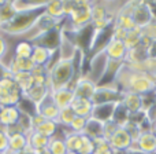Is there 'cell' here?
<instances>
[{
	"label": "cell",
	"instance_id": "6da1fadb",
	"mask_svg": "<svg viewBox=\"0 0 156 154\" xmlns=\"http://www.w3.org/2000/svg\"><path fill=\"white\" fill-rule=\"evenodd\" d=\"M78 77L76 62L73 59H58L48 69V87L51 91H56L60 88H73L77 83Z\"/></svg>",
	"mask_w": 156,
	"mask_h": 154
},
{
	"label": "cell",
	"instance_id": "7a4b0ae2",
	"mask_svg": "<svg viewBox=\"0 0 156 154\" xmlns=\"http://www.w3.org/2000/svg\"><path fill=\"white\" fill-rule=\"evenodd\" d=\"M44 13L43 10H25L16 11L8 24L0 26V32L3 35L11 36V37H21L23 33H26L33 26L37 18Z\"/></svg>",
	"mask_w": 156,
	"mask_h": 154
},
{
	"label": "cell",
	"instance_id": "3957f363",
	"mask_svg": "<svg viewBox=\"0 0 156 154\" xmlns=\"http://www.w3.org/2000/svg\"><path fill=\"white\" fill-rule=\"evenodd\" d=\"M86 58H88V69L83 73V77L89 78L92 83L99 85L101 83L103 77H104L105 72H107L110 58L107 57V54L104 51L96 52V54L90 55V57H86Z\"/></svg>",
	"mask_w": 156,
	"mask_h": 154
},
{
	"label": "cell",
	"instance_id": "277c9868",
	"mask_svg": "<svg viewBox=\"0 0 156 154\" xmlns=\"http://www.w3.org/2000/svg\"><path fill=\"white\" fill-rule=\"evenodd\" d=\"M23 96L12 76L0 78V106H16Z\"/></svg>",
	"mask_w": 156,
	"mask_h": 154
},
{
	"label": "cell",
	"instance_id": "5b68a950",
	"mask_svg": "<svg viewBox=\"0 0 156 154\" xmlns=\"http://www.w3.org/2000/svg\"><path fill=\"white\" fill-rule=\"evenodd\" d=\"M122 94L123 92L119 89V87L115 83L97 85L93 98H92V102H93V105H100V103H108V102H121Z\"/></svg>",
	"mask_w": 156,
	"mask_h": 154
},
{
	"label": "cell",
	"instance_id": "8992f818",
	"mask_svg": "<svg viewBox=\"0 0 156 154\" xmlns=\"http://www.w3.org/2000/svg\"><path fill=\"white\" fill-rule=\"evenodd\" d=\"M108 143L115 153H122L130 149L133 143V138L125 127H118L114 131L112 135L108 138Z\"/></svg>",
	"mask_w": 156,
	"mask_h": 154
},
{
	"label": "cell",
	"instance_id": "52a82bcc",
	"mask_svg": "<svg viewBox=\"0 0 156 154\" xmlns=\"http://www.w3.org/2000/svg\"><path fill=\"white\" fill-rule=\"evenodd\" d=\"M60 40H62V25L48 30V32H45L33 44L43 46V47H45V48L51 50V51H58V48H59V46H60Z\"/></svg>",
	"mask_w": 156,
	"mask_h": 154
},
{
	"label": "cell",
	"instance_id": "ba28073f",
	"mask_svg": "<svg viewBox=\"0 0 156 154\" xmlns=\"http://www.w3.org/2000/svg\"><path fill=\"white\" fill-rule=\"evenodd\" d=\"M119 102H108V103H100V105H93V109H92L90 117L97 121L103 122H110L112 121L114 113H115V109L118 106Z\"/></svg>",
	"mask_w": 156,
	"mask_h": 154
},
{
	"label": "cell",
	"instance_id": "9c48e42d",
	"mask_svg": "<svg viewBox=\"0 0 156 154\" xmlns=\"http://www.w3.org/2000/svg\"><path fill=\"white\" fill-rule=\"evenodd\" d=\"M127 51L129 50H127L125 41L116 37H114L104 50V52L110 58V61H118V62H125V59L127 57Z\"/></svg>",
	"mask_w": 156,
	"mask_h": 154
},
{
	"label": "cell",
	"instance_id": "30bf717a",
	"mask_svg": "<svg viewBox=\"0 0 156 154\" xmlns=\"http://www.w3.org/2000/svg\"><path fill=\"white\" fill-rule=\"evenodd\" d=\"M137 147V153L141 154H155L156 153V136L152 133V131L143 132L134 142Z\"/></svg>",
	"mask_w": 156,
	"mask_h": 154
},
{
	"label": "cell",
	"instance_id": "8fae6325",
	"mask_svg": "<svg viewBox=\"0 0 156 154\" xmlns=\"http://www.w3.org/2000/svg\"><path fill=\"white\" fill-rule=\"evenodd\" d=\"M60 109L55 105V102L52 100L51 92L49 95L45 98L44 100H41L40 103L37 105V114H40L43 118L45 120H52V121H56L58 116H59Z\"/></svg>",
	"mask_w": 156,
	"mask_h": 154
},
{
	"label": "cell",
	"instance_id": "7c38bea8",
	"mask_svg": "<svg viewBox=\"0 0 156 154\" xmlns=\"http://www.w3.org/2000/svg\"><path fill=\"white\" fill-rule=\"evenodd\" d=\"M21 111L16 106H2L0 107V127L7 130L14 125H16Z\"/></svg>",
	"mask_w": 156,
	"mask_h": 154
},
{
	"label": "cell",
	"instance_id": "4fadbf2b",
	"mask_svg": "<svg viewBox=\"0 0 156 154\" xmlns=\"http://www.w3.org/2000/svg\"><path fill=\"white\" fill-rule=\"evenodd\" d=\"M97 85L94 83H92L89 78L86 77H81L77 80V83L73 85V91L74 95L78 98H86V99H90L93 98L94 91H96Z\"/></svg>",
	"mask_w": 156,
	"mask_h": 154
},
{
	"label": "cell",
	"instance_id": "5bb4252c",
	"mask_svg": "<svg viewBox=\"0 0 156 154\" xmlns=\"http://www.w3.org/2000/svg\"><path fill=\"white\" fill-rule=\"evenodd\" d=\"M51 96H52V100L55 102V105L62 110V109L70 107L76 95H74L73 88L67 87V88H60V89H56V91H51Z\"/></svg>",
	"mask_w": 156,
	"mask_h": 154
},
{
	"label": "cell",
	"instance_id": "9a60e30c",
	"mask_svg": "<svg viewBox=\"0 0 156 154\" xmlns=\"http://www.w3.org/2000/svg\"><path fill=\"white\" fill-rule=\"evenodd\" d=\"M70 107H71V110L76 113V116L89 118L90 113H92V109H93V102H92L90 99H86V98L76 96Z\"/></svg>",
	"mask_w": 156,
	"mask_h": 154
},
{
	"label": "cell",
	"instance_id": "2e32d148",
	"mask_svg": "<svg viewBox=\"0 0 156 154\" xmlns=\"http://www.w3.org/2000/svg\"><path fill=\"white\" fill-rule=\"evenodd\" d=\"M82 135L90 138L92 141H97V139H100V138H104V124L94 118H92V117H89L88 121H86L85 130H83Z\"/></svg>",
	"mask_w": 156,
	"mask_h": 154
},
{
	"label": "cell",
	"instance_id": "e0dca14e",
	"mask_svg": "<svg viewBox=\"0 0 156 154\" xmlns=\"http://www.w3.org/2000/svg\"><path fill=\"white\" fill-rule=\"evenodd\" d=\"M48 142H49V139L47 138V136L41 135V133H38L37 131H34V130L27 135V146L40 154L45 153Z\"/></svg>",
	"mask_w": 156,
	"mask_h": 154
},
{
	"label": "cell",
	"instance_id": "ac0fdd59",
	"mask_svg": "<svg viewBox=\"0 0 156 154\" xmlns=\"http://www.w3.org/2000/svg\"><path fill=\"white\" fill-rule=\"evenodd\" d=\"M27 147V135L22 132L8 133V152L22 153Z\"/></svg>",
	"mask_w": 156,
	"mask_h": 154
},
{
	"label": "cell",
	"instance_id": "d6986e66",
	"mask_svg": "<svg viewBox=\"0 0 156 154\" xmlns=\"http://www.w3.org/2000/svg\"><path fill=\"white\" fill-rule=\"evenodd\" d=\"M49 92H51V89H49L48 84H34V85L23 95L29 98L32 102H34L36 105H38L41 100H44L48 96Z\"/></svg>",
	"mask_w": 156,
	"mask_h": 154
},
{
	"label": "cell",
	"instance_id": "ffe728a7",
	"mask_svg": "<svg viewBox=\"0 0 156 154\" xmlns=\"http://www.w3.org/2000/svg\"><path fill=\"white\" fill-rule=\"evenodd\" d=\"M121 103L132 114L141 111V95H138V94H134V92H123L122 94Z\"/></svg>",
	"mask_w": 156,
	"mask_h": 154
},
{
	"label": "cell",
	"instance_id": "44dd1931",
	"mask_svg": "<svg viewBox=\"0 0 156 154\" xmlns=\"http://www.w3.org/2000/svg\"><path fill=\"white\" fill-rule=\"evenodd\" d=\"M11 76L23 94H26L34 85V77H33L32 72H18V73H14Z\"/></svg>",
	"mask_w": 156,
	"mask_h": 154
},
{
	"label": "cell",
	"instance_id": "7402d4cb",
	"mask_svg": "<svg viewBox=\"0 0 156 154\" xmlns=\"http://www.w3.org/2000/svg\"><path fill=\"white\" fill-rule=\"evenodd\" d=\"M45 14H48L49 17L56 19H65L66 13H65V0H51L47 4V7L44 8Z\"/></svg>",
	"mask_w": 156,
	"mask_h": 154
},
{
	"label": "cell",
	"instance_id": "603a6c76",
	"mask_svg": "<svg viewBox=\"0 0 156 154\" xmlns=\"http://www.w3.org/2000/svg\"><path fill=\"white\" fill-rule=\"evenodd\" d=\"M34 68L36 65L33 63L32 58H14L8 70H10V74H14L18 72H32Z\"/></svg>",
	"mask_w": 156,
	"mask_h": 154
},
{
	"label": "cell",
	"instance_id": "cb8c5ba5",
	"mask_svg": "<svg viewBox=\"0 0 156 154\" xmlns=\"http://www.w3.org/2000/svg\"><path fill=\"white\" fill-rule=\"evenodd\" d=\"M51 0H16L14 3V7L16 11L25 10H43Z\"/></svg>",
	"mask_w": 156,
	"mask_h": 154
},
{
	"label": "cell",
	"instance_id": "d4e9b609",
	"mask_svg": "<svg viewBox=\"0 0 156 154\" xmlns=\"http://www.w3.org/2000/svg\"><path fill=\"white\" fill-rule=\"evenodd\" d=\"M114 26L116 29H121L123 32H130V30L137 29V25L134 24L133 18L130 17V14L127 13H119L118 15L115 17V21H114Z\"/></svg>",
	"mask_w": 156,
	"mask_h": 154
},
{
	"label": "cell",
	"instance_id": "484cf974",
	"mask_svg": "<svg viewBox=\"0 0 156 154\" xmlns=\"http://www.w3.org/2000/svg\"><path fill=\"white\" fill-rule=\"evenodd\" d=\"M15 39V44H14V55L15 58H30L33 52V43L27 40H22V39Z\"/></svg>",
	"mask_w": 156,
	"mask_h": 154
},
{
	"label": "cell",
	"instance_id": "4316f807",
	"mask_svg": "<svg viewBox=\"0 0 156 154\" xmlns=\"http://www.w3.org/2000/svg\"><path fill=\"white\" fill-rule=\"evenodd\" d=\"M45 153L48 154H66L67 153V147L65 143V138L63 136H52L48 142Z\"/></svg>",
	"mask_w": 156,
	"mask_h": 154
},
{
	"label": "cell",
	"instance_id": "83f0119b",
	"mask_svg": "<svg viewBox=\"0 0 156 154\" xmlns=\"http://www.w3.org/2000/svg\"><path fill=\"white\" fill-rule=\"evenodd\" d=\"M15 13H16V10L12 3L7 2L5 4L0 6V26L8 24L12 19V17L15 15Z\"/></svg>",
	"mask_w": 156,
	"mask_h": 154
},
{
	"label": "cell",
	"instance_id": "f1b7e54d",
	"mask_svg": "<svg viewBox=\"0 0 156 154\" xmlns=\"http://www.w3.org/2000/svg\"><path fill=\"white\" fill-rule=\"evenodd\" d=\"M74 118H76V113L71 110V107H66V109H62V110L59 111V116H58L56 122L59 127L69 128Z\"/></svg>",
	"mask_w": 156,
	"mask_h": 154
},
{
	"label": "cell",
	"instance_id": "f546056e",
	"mask_svg": "<svg viewBox=\"0 0 156 154\" xmlns=\"http://www.w3.org/2000/svg\"><path fill=\"white\" fill-rule=\"evenodd\" d=\"M86 121L88 118L85 117H80V116H76V118L73 120V122L70 124V131L71 132H76V133H82L83 130H85V125H86Z\"/></svg>",
	"mask_w": 156,
	"mask_h": 154
},
{
	"label": "cell",
	"instance_id": "4dcf8cb0",
	"mask_svg": "<svg viewBox=\"0 0 156 154\" xmlns=\"http://www.w3.org/2000/svg\"><path fill=\"white\" fill-rule=\"evenodd\" d=\"M141 29H143V35L145 39H148V40H151V41L156 40V19L155 18L152 19L148 25L141 28Z\"/></svg>",
	"mask_w": 156,
	"mask_h": 154
},
{
	"label": "cell",
	"instance_id": "1f68e13d",
	"mask_svg": "<svg viewBox=\"0 0 156 154\" xmlns=\"http://www.w3.org/2000/svg\"><path fill=\"white\" fill-rule=\"evenodd\" d=\"M93 152H94V141L82 135V145H81V149L78 154H93Z\"/></svg>",
	"mask_w": 156,
	"mask_h": 154
},
{
	"label": "cell",
	"instance_id": "d6a6232c",
	"mask_svg": "<svg viewBox=\"0 0 156 154\" xmlns=\"http://www.w3.org/2000/svg\"><path fill=\"white\" fill-rule=\"evenodd\" d=\"M8 152V133L4 128L0 127V154Z\"/></svg>",
	"mask_w": 156,
	"mask_h": 154
},
{
	"label": "cell",
	"instance_id": "836d02e7",
	"mask_svg": "<svg viewBox=\"0 0 156 154\" xmlns=\"http://www.w3.org/2000/svg\"><path fill=\"white\" fill-rule=\"evenodd\" d=\"M7 47H8L7 39H5V36L3 35L2 32H0V61H2V58L4 57L5 51H7Z\"/></svg>",
	"mask_w": 156,
	"mask_h": 154
},
{
	"label": "cell",
	"instance_id": "e575fe53",
	"mask_svg": "<svg viewBox=\"0 0 156 154\" xmlns=\"http://www.w3.org/2000/svg\"><path fill=\"white\" fill-rule=\"evenodd\" d=\"M147 57L149 59H156V40L149 43L148 48H147Z\"/></svg>",
	"mask_w": 156,
	"mask_h": 154
},
{
	"label": "cell",
	"instance_id": "d590c367",
	"mask_svg": "<svg viewBox=\"0 0 156 154\" xmlns=\"http://www.w3.org/2000/svg\"><path fill=\"white\" fill-rule=\"evenodd\" d=\"M111 2H114V0H92V3H103V4H108Z\"/></svg>",
	"mask_w": 156,
	"mask_h": 154
},
{
	"label": "cell",
	"instance_id": "8d00e7d4",
	"mask_svg": "<svg viewBox=\"0 0 156 154\" xmlns=\"http://www.w3.org/2000/svg\"><path fill=\"white\" fill-rule=\"evenodd\" d=\"M151 131H152V133H154V135L156 136V122H154V124H152V128H151Z\"/></svg>",
	"mask_w": 156,
	"mask_h": 154
},
{
	"label": "cell",
	"instance_id": "74e56055",
	"mask_svg": "<svg viewBox=\"0 0 156 154\" xmlns=\"http://www.w3.org/2000/svg\"><path fill=\"white\" fill-rule=\"evenodd\" d=\"M151 76L154 77V80H155V83H156V70H154V72H152V73H151Z\"/></svg>",
	"mask_w": 156,
	"mask_h": 154
},
{
	"label": "cell",
	"instance_id": "f35d334b",
	"mask_svg": "<svg viewBox=\"0 0 156 154\" xmlns=\"http://www.w3.org/2000/svg\"><path fill=\"white\" fill-rule=\"evenodd\" d=\"M5 154H23V153H19V152H7Z\"/></svg>",
	"mask_w": 156,
	"mask_h": 154
},
{
	"label": "cell",
	"instance_id": "ab89813d",
	"mask_svg": "<svg viewBox=\"0 0 156 154\" xmlns=\"http://www.w3.org/2000/svg\"><path fill=\"white\" fill-rule=\"evenodd\" d=\"M8 0H0V6H3V4H5Z\"/></svg>",
	"mask_w": 156,
	"mask_h": 154
},
{
	"label": "cell",
	"instance_id": "60d3db41",
	"mask_svg": "<svg viewBox=\"0 0 156 154\" xmlns=\"http://www.w3.org/2000/svg\"><path fill=\"white\" fill-rule=\"evenodd\" d=\"M66 154H78V153H74V152H67Z\"/></svg>",
	"mask_w": 156,
	"mask_h": 154
},
{
	"label": "cell",
	"instance_id": "b9f144b4",
	"mask_svg": "<svg viewBox=\"0 0 156 154\" xmlns=\"http://www.w3.org/2000/svg\"><path fill=\"white\" fill-rule=\"evenodd\" d=\"M0 107H2V106H0Z\"/></svg>",
	"mask_w": 156,
	"mask_h": 154
}]
</instances>
